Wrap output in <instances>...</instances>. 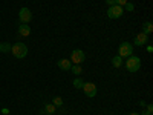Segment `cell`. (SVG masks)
<instances>
[{"label":"cell","mask_w":153,"mask_h":115,"mask_svg":"<svg viewBox=\"0 0 153 115\" xmlns=\"http://www.w3.org/2000/svg\"><path fill=\"white\" fill-rule=\"evenodd\" d=\"M11 52H12V55H14L16 58H25L28 55V46L25 45V43H20V42H17V43H14V45H11Z\"/></svg>","instance_id":"obj_1"},{"label":"cell","mask_w":153,"mask_h":115,"mask_svg":"<svg viewBox=\"0 0 153 115\" xmlns=\"http://www.w3.org/2000/svg\"><path fill=\"white\" fill-rule=\"evenodd\" d=\"M139 68H141V58L136 55H130L126 61V69L130 72H138Z\"/></svg>","instance_id":"obj_2"},{"label":"cell","mask_w":153,"mask_h":115,"mask_svg":"<svg viewBox=\"0 0 153 115\" xmlns=\"http://www.w3.org/2000/svg\"><path fill=\"white\" fill-rule=\"evenodd\" d=\"M118 55L121 58H129L130 55H133V46L129 42H123L118 46Z\"/></svg>","instance_id":"obj_3"},{"label":"cell","mask_w":153,"mask_h":115,"mask_svg":"<svg viewBox=\"0 0 153 115\" xmlns=\"http://www.w3.org/2000/svg\"><path fill=\"white\" fill-rule=\"evenodd\" d=\"M123 14H124V8H123V6H118V5L109 6V9H107V17L112 19V20L120 19Z\"/></svg>","instance_id":"obj_4"},{"label":"cell","mask_w":153,"mask_h":115,"mask_svg":"<svg viewBox=\"0 0 153 115\" xmlns=\"http://www.w3.org/2000/svg\"><path fill=\"white\" fill-rule=\"evenodd\" d=\"M86 60V54L83 52L81 49H74L71 54V63L74 65H81V63Z\"/></svg>","instance_id":"obj_5"},{"label":"cell","mask_w":153,"mask_h":115,"mask_svg":"<svg viewBox=\"0 0 153 115\" xmlns=\"http://www.w3.org/2000/svg\"><path fill=\"white\" fill-rule=\"evenodd\" d=\"M83 91H84V95L89 97V98H94L98 92V89L95 86V83H91V81H84V86H83Z\"/></svg>","instance_id":"obj_6"},{"label":"cell","mask_w":153,"mask_h":115,"mask_svg":"<svg viewBox=\"0 0 153 115\" xmlns=\"http://www.w3.org/2000/svg\"><path fill=\"white\" fill-rule=\"evenodd\" d=\"M19 19H20L22 23L29 25V22H32V12H31V9L29 8H22L19 11Z\"/></svg>","instance_id":"obj_7"},{"label":"cell","mask_w":153,"mask_h":115,"mask_svg":"<svg viewBox=\"0 0 153 115\" xmlns=\"http://www.w3.org/2000/svg\"><path fill=\"white\" fill-rule=\"evenodd\" d=\"M147 40H149V35L144 34V32H139L133 38V46H144L147 43Z\"/></svg>","instance_id":"obj_8"},{"label":"cell","mask_w":153,"mask_h":115,"mask_svg":"<svg viewBox=\"0 0 153 115\" xmlns=\"http://www.w3.org/2000/svg\"><path fill=\"white\" fill-rule=\"evenodd\" d=\"M57 65L61 71H71V68H72V63H71L69 58H60Z\"/></svg>","instance_id":"obj_9"},{"label":"cell","mask_w":153,"mask_h":115,"mask_svg":"<svg viewBox=\"0 0 153 115\" xmlns=\"http://www.w3.org/2000/svg\"><path fill=\"white\" fill-rule=\"evenodd\" d=\"M19 35H22V37H29V35H31V28H29V25L20 23V26H19Z\"/></svg>","instance_id":"obj_10"},{"label":"cell","mask_w":153,"mask_h":115,"mask_svg":"<svg viewBox=\"0 0 153 115\" xmlns=\"http://www.w3.org/2000/svg\"><path fill=\"white\" fill-rule=\"evenodd\" d=\"M143 32L147 34V35L153 32V25H152V22H144V23H143Z\"/></svg>","instance_id":"obj_11"},{"label":"cell","mask_w":153,"mask_h":115,"mask_svg":"<svg viewBox=\"0 0 153 115\" xmlns=\"http://www.w3.org/2000/svg\"><path fill=\"white\" fill-rule=\"evenodd\" d=\"M112 65H113V68H121L123 66V58L120 55H115L112 58Z\"/></svg>","instance_id":"obj_12"},{"label":"cell","mask_w":153,"mask_h":115,"mask_svg":"<svg viewBox=\"0 0 153 115\" xmlns=\"http://www.w3.org/2000/svg\"><path fill=\"white\" fill-rule=\"evenodd\" d=\"M72 84H74L75 89H83V86H84V80L80 78V77H76V78L72 81Z\"/></svg>","instance_id":"obj_13"},{"label":"cell","mask_w":153,"mask_h":115,"mask_svg":"<svg viewBox=\"0 0 153 115\" xmlns=\"http://www.w3.org/2000/svg\"><path fill=\"white\" fill-rule=\"evenodd\" d=\"M55 111H57V108L54 106V105H46L45 106V114H48V115H52V114H55Z\"/></svg>","instance_id":"obj_14"},{"label":"cell","mask_w":153,"mask_h":115,"mask_svg":"<svg viewBox=\"0 0 153 115\" xmlns=\"http://www.w3.org/2000/svg\"><path fill=\"white\" fill-rule=\"evenodd\" d=\"M71 72H74L75 75H81V74H83V68H81L80 65H74V66L71 68Z\"/></svg>","instance_id":"obj_15"},{"label":"cell","mask_w":153,"mask_h":115,"mask_svg":"<svg viewBox=\"0 0 153 115\" xmlns=\"http://www.w3.org/2000/svg\"><path fill=\"white\" fill-rule=\"evenodd\" d=\"M52 105H54L55 108H61V106H63V98H61V97H54V98H52Z\"/></svg>","instance_id":"obj_16"},{"label":"cell","mask_w":153,"mask_h":115,"mask_svg":"<svg viewBox=\"0 0 153 115\" xmlns=\"http://www.w3.org/2000/svg\"><path fill=\"white\" fill-rule=\"evenodd\" d=\"M11 51V45L9 43H0V52H9Z\"/></svg>","instance_id":"obj_17"},{"label":"cell","mask_w":153,"mask_h":115,"mask_svg":"<svg viewBox=\"0 0 153 115\" xmlns=\"http://www.w3.org/2000/svg\"><path fill=\"white\" fill-rule=\"evenodd\" d=\"M124 8H126L124 11H129V12H132V11L135 9V6H133V3H129V2H127V3H126V6H124Z\"/></svg>","instance_id":"obj_18"},{"label":"cell","mask_w":153,"mask_h":115,"mask_svg":"<svg viewBox=\"0 0 153 115\" xmlns=\"http://www.w3.org/2000/svg\"><path fill=\"white\" fill-rule=\"evenodd\" d=\"M129 2V0H115V5H118V6H126V3Z\"/></svg>","instance_id":"obj_19"},{"label":"cell","mask_w":153,"mask_h":115,"mask_svg":"<svg viewBox=\"0 0 153 115\" xmlns=\"http://www.w3.org/2000/svg\"><path fill=\"white\" fill-rule=\"evenodd\" d=\"M146 108H147L146 111H149V112H152V114H153V105H147Z\"/></svg>","instance_id":"obj_20"},{"label":"cell","mask_w":153,"mask_h":115,"mask_svg":"<svg viewBox=\"0 0 153 115\" xmlns=\"http://www.w3.org/2000/svg\"><path fill=\"white\" fill-rule=\"evenodd\" d=\"M106 3H107L109 6H113V5H115V0H106Z\"/></svg>","instance_id":"obj_21"},{"label":"cell","mask_w":153,"mask_h":115,"mask_svg":"<svg viewBox=\"0 0 153 115\" xmlns=\"http://www.w3.org/2000/svg\"><path fill=\"white\" fill-rule=\"evenodd\" d=\"M2 114H5V115H8V114H9V109H6V108H3V109H2Z\"/></svg>","instance_id":"obj_22"},{"label":"cell","mask_w":153,"mask_h":115,"mask_svg":"<svg viewBox=\"0 0 153 115\" xmlns=\"http://www.w3.org/2000/svg\"><path fill=\"white\" fill-rule=\"evenodd\" d=\"M139 115H152V112H149V111H144L143 114H139Z\"/></svg>","instance_id":"obj_23"},{"label":"cell","mask_w":153,"mask_h":115,"mask_svg":"<svg viewBox=\"0 0 153 115\" xmlns=\"http://www.w3.org/2000/svg\"><path fill=\"white\" fill-rule=\"evenodd\" d=\"M147 51L149 52H153V46H147Z\"/></svg>","instance_id":"obj_24"},{"label":"cell","mask_w":153,"mask_h":115,"mask_svg":"<svg viewBox=\"0 0 153 115\" xmlns=\"http://www.w3.org/2000/svg\"><path fill=\"white\" fill-rule=\"evenodd\" d=\"M130 115H139V114H136V112H132V114H130Z\"/></svg>","instance_id":"obj_25"}]
</instances>
